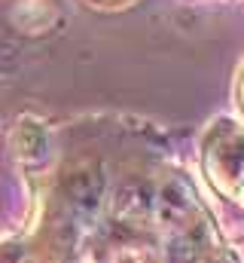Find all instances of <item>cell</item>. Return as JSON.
Instances as JSON below:
<instances>
[{
  "label": "cell",
  "mask_w": 244,
  "mask_h": 263,
  "mask_svg": "<svg viewBox=\"0 0 244 263\" xmlns=\"http://www.w3.org/2000/svg\"><path fill=\"white\" fill-rule=\"evenodd\" d=\"M67 196L76 211L92 214V211H98L101 196H104V178L98 172H76L67 184Z\"/></svg>",
  "instance_id": "6da1fadb"
},
{
  "label": "cell",
  "mask_w": 244,
  "mask_h": 263,
  "mask_svg": "<svg viewBox=\"0 0 244 263\" xmlns=\"http://www.w3.org/2000/svg\"><path fill=\"white\" fill-rule=\"evenodd\" d=\"M189 211V193L180 184H165L156 196V205H153V214L162 227H171V223H180L183 214Z\"/></svg>",
  "instance_id": "7a4b0ae2"
},
{
  "label": "cell",
  "mask_w": 244,
  "mask_h": 263,
  "mask_svg": "<svg viewBox=\"0 0 244 263\" xmlns=\"http://www.w3.org/2000/svg\"><path fill=\"white\" fill-rule=\"evenodd\" d=\"M153 205H156V199H150V193L144 187H137V184H128V187H122L116 193V214L122 220H137Z\"/></svg>",
  "instance_id": "3957f363"
}]
</instances>
